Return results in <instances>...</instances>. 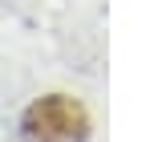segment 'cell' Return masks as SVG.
Returning a JSON list of instances; mask_svg holds the SVG:
<instances>
[{
    "mask_svg": "<svg viewBox=\"0 0 146 142\" xmlns=\"http://www.w3.org/2000/svg\"><path fill=\"white\" fill-rule=\"evenodd\" d=\"M21 138L25 142H85L89 114L69 94H45L29 102V110L21 114Z\"/></svg>",
    "mask_w": 146,
    "mask_h": 142,
    "instance_id": "1",
    "label": "cell"
}]
</instances>
